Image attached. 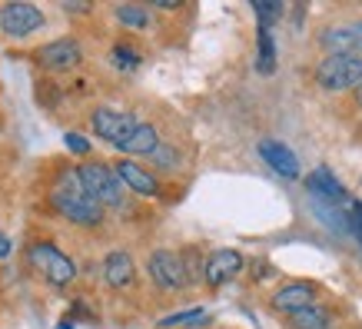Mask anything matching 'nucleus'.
Segmentation results:
<instances>
[{"label": "nucleus", "instance_id": "f257e3e1", "mask_svg": "<svg viewBox=\"0 0 362 329\" xmlns=\"http://www.w3.org/2000/svg\"><path fill=\"white\" fill-rule=\"evenodd\" d=\"M50 200H54L57 213L66 217L70 223H77V226H100V223H103V207H100L93 197H87V190L80 187V180L74 170L64 173V180L57 183Z\"/></svg>", "mask_w": 362, "mask_h": 329}, {"label": "nucleus", "instance_id": "f03ea898", "mask_svg": "<svg viewBox=\"0 0 362 329\" xmlns=\"http://www.w3.org/2000/svg\"><path fill=\"white\" fill-rule=\"evenodd\" d=\"M74 173L87 197H93L100 207H123V183L107 163H80Z\"/></svg>", "mask_w": 362, "mask_h": 329}, {"label": "nucleus", "instance_id": "7ed1b4c3", "mask_svg": "<svg viewBox=\"0 0 362 329\" xmlns=\"http://www.w3.org/2000/svg\"><path fill=\"white\" fill-rule=\"evenodd\" d=\"M316 83L329 93L352 90L362 83V57H322L316 67Z\"/></svg>", "mask_w": 362, "mask_h": 329}, {"label": "nucleus", "instance_id": "20e7f679", "mask_svg": "<svg viewBox=\"0 0 362 329\" xmlns=\"http://www.w3.org/2000/svg\"><path fill=\"white\" fill-rule=\"evenodd\" d=\"M30 263H33V270H40L54 286H66L74 276H77L74 260H70L66 253H60L57 246H50V243H33L30 246Z\"/></svg>", "mask_w": 362, "mask_h": 329}, {"label": "nucleus", "instance_id": "39448f33", "mask_svg": "<svg viewBox=\"0 0 362 329\" xmlns=\"http://www.w3.org/2000/svg\"><path fill=\"white\" fill-rule=\"evenodd\" d=\"M136 123L140 120H136L133 113H120V110H110V107H97L93 117H90V127L97 130L100 140L113 143L117 150H120L123 143H127V137L136 130Z\"/></svg>", "mask_w": 362, "mask_h": 329}, {"label": "nucleus", "instance_id": "423d86ee", "mask_svg": "<svg viewBox=\"0 0 362 329\" xmlns=\"http://www.w3.org/2000/svg\"><path fill=\"white\" fill-rule=\"evenodd\" d=\"M319 47L326 50V57H362V21L322 30Z\"/></svg>", "mask_w": 362, "mask_h": 329}, {"label": "nucleus", "instance_id": "0eeeda50", "mask_svg": "<svg viewBox=\"0 0 362 329\" xmlns=\"http://www.w3.org/2000/svg\"><path fill=\"white\" fill-rule=\"evenodd\" d=\"M44 27V13L33 4H4L0 7V30L7 37H30Z\"/></svg>", "mask_w": 362, "mask_h": 329}, {"label": "nucleus", "instance_id": "6e6552de", "mask_svg": "<svg viewBox=\"0 0 362 329\" xmlns=\"http://www.w3.org/2000/svg\"><path fill=\"white\" fill-rule=\"evenodd\" d=\"M150 276L166 293L187 289V273H183V263H180V253H173V250H156L150 256Z\"/></svg>", "mask_w": 362, "mask_h": 329}, {"label": "nucleus", "instance_id": "1a4fd4ad", "mask_svg": "<svg viewBox=\"0 0 362 329\" xmlns=\"http://www.w3.org/2000/svg\"><path fill=\"white\" fill-rule=\"evenodd\" d=\"M80 57H83V50H80L77 40L64 37V40H54V44L40 47L37 50V64L47 67V70H70V67L80 64Z\"/></svg>", "mask_w": 362, "mask_h": 329}, {"label": "nucleus", "instance_id": "9d476101", "mask_svg": "<svg viewBox=\"0 0 362 329\" xmlns=\"http://www.w3.org/2000/svg\"><path fill=\"white\" fill-rule=\"evenodd\" d=\"M243 270V256L236 250H216L213 256H206V263H203V279L209 286H223L226 279Z\"/></svg>", "mask_w": 362, "mask_h": 329}, {"label": "nucleus", "instance_id": "9b49d317", "mask_svg": "<svg viewBox=\"0 0 362 329\" xmlns=\"http://www.w3.org/2000/svg\"><path fill=\"white\" fill-rule=\"evenodd\" d=\"M313 299H316V286L313 283H289V286H283L273 299H269V306H273L276 313L293 316V313H299V309L313 306Z\"/></svg>", "mask_w": 362, "mask_h": 329}, {"label": "nucleus", "instance_id": "f8f14e48", "mask_svg": "<svg viewBox=\"0 0 362 329\" xmlns=\"http://www.w3.org/2000/svg\"><path fill=\"white\" fill-rule=\"evenodd\" d=\"M113 173L120 176L123 187H130L133 193H140V197H156V193H160V183H156V176L150 173V170L136 166L133 160H120Z\"/></svg>", "mask_w": 362, "mask_h": 329}, {"label": "nucleus", "instance_id": "ddd939ff", "mask_svg": "<svg viewBox=\"0 0 362 329\" xmlns=\"http://www.w3.org/2000/svg\"><path fill=\"white\" fill-rule=\"evenodd\" d=\"M259 156H263L266 163L273 166L279 176H286V180H296V176H299V160L293 156V150H289L286 143L263 140V143H259Z\"/></svg>", "mask_w": 362, "mask_h": 329}, {"label": "nucleus", "instance_id": "4468645a", "mask_svg": "<svg viewBox=\"0 0 362 329\" xmlns=\"http://www.w3.org/2000/svg\"><path fill=\"white\" fill-rule=\"evenodd\" d=\"M306 190L319 200V203H342V200H346L342 183L332 176V170H326V166H319V170H313V173L306 176Z\"/></svg>", "mask_w": 362, "mask_h": 329}, {"label": "nucleus", "instance_id": "2eb2a0df", "mask_svg": "<svg viewBox=\"0 0 362 329\" xmlns=\"http://www.w3.org/2000/svg\"><path fill=\"white\" fill-rule=\"evenodd\" d=\"M133 276H136V270H133V256L130 253H110L107 260H103V279L113 286V289H127V286L133 283Z\"/></svg>", "mask_w": 362, "mask_h": 329}, {"label": "nucleus", "instance_id": "dca6fc26", "mask_svg": "<svg viewBox=\"0 0 362 329\" xmlns=\"http://www.w3.org/2000/svg\"><path fill=\"white\" fill-rule=\"evenodd\" d=\"M160 146V137H156V127L153 123H136V130L127 137L120 150L123 154H133V156H150Z\"/></svg>", "mask_w": 362, "mask_h": 329}, {"label": "nucleus", "instance_id": "f3484780", "mask_svg": "<svg viewBox=\"0 0 362 329\" xmlns=\"http://www.w3.org/2000/svg\"><path fill=\"white\" fill-rule=\"evenodd\" d=\"M289 323H293V329H329L332 313L326 306H306L299 313H293Z\"/></svg>", "mask_w": 362, "mask_h": 329}, {"label": "nucleus", "instance_id": "a211bd4d", "mask_svg": "<svg viewBox=\"0 0 362 329\" xmlns=\"http://www.w3.org/2000/svg\"><path fill=\"white\" fill-rule=\"evenodd\" d=\"M117 21L123 27H130V30H146L150 27V11L143 4H120L117 7Z\"/></svg>", "mask_w": 362, "mask_h": 329}, {"label": "nucleus", "instance_id": "6ab92c4d", "mask_svg": "<svg viewBox=\"0 0 362 329\" xmlns=\"http://www.w3.org/2000/svg\"><path fill=\"white\" fill-rule=\"evenodd\" d=\"M209 313L206 309H183V313H173V316L160 319V329H176V326H206Z\"/></svg>", "mask_w": 362, "mask_h": 329}, {"label": "nucleus", "instance_id": "aec40b11", "mask_svg": "<svg viewBox=\"0 0 362 329\" xmlns=\"http://www.w3.org/2000/svg\"><path fill=\"white\" fill-rule=\"evenodd\" d=\"M252 13L259 17V27H263V30H269L273 23L283 21L286 7H283V4H263V0H256V4H252Z\"/></svg>", "mask_w": 362, "mask_h": 329}, {"label": "nucleus", "instance_id": "412c9836", "mask_svg": "<svg viewBox=\"0 0 362 329\" xmlns=\"http://www.w3.org/2000/svg\"><path fill=\"white\" fill-rule=\"evenodd\" d=\"M110 57H113V67H120V70H136V67L143 64V57L136 54V47H130V44H117Z\"/></svg>", "mask_w": 362, "mask_h": 329}, {"label": "nucleus", "instance_id": "4be33fe9", "mask_svg": "<svg viewBox=\"0 0 362 329\" xmlns=\"http://www.w3.org/2000/svg\"><path fill=\"white\" fill-rule=\"evenodd\" d=\"M180 263H183V273H187V286L197 283L199 276H203V260H199V250H197V246H189V250L180 253Z\"/></svg>", "mask_w": 362, "mask_h": 329}, {"label": "nucleus", "instance_id": "5701e85b", "mask_svg": "<svg viewBox=\"0 0 362 329\" xmlns=\"http://www.w3.org/2000/svg\"><path fill=\"white\" fill-rule=\"evenodd\" d=\"M273 57H276V44L273 37H269V30H263L259 27V74H273Z\"/></svg>", "mask_w": 362, "mask_h": 329}, {"label": "nucleus", "instance_id": "b1692460", "mask_svg": "<svg viewBox=\"0 0 362 329\" xmlns=\"http://www.w3.org/2000/svg\"><path fill=\"white\" fill-rule=\"evenodd\" d=\"M150 160H153L156 166H163V170H173V166H180V154H176L173 146H156L153 154H150Z\"/></svg>", "mask_w": 362, "mask_h": 329}, {"label": "nucleus", "instance_id": "393cba45", "mask_svg": "<svg viewBox=\"0 0 362 329\" xmlns=\"http://www.w3.org/2000/svg\"><path fill=\"white\" fill-rule=\"evenodd\" d=\"M64 143H66V150H70V154H77V156H87L90 154V140H87V137H80V133H66Z\"/></svg>", "mask_w": 362, "mask_h": 329}, {"label": "nucleus", "instance_id": "a878e982", "mask_svg": "<svg viewBox=\"0 0 362 329\" xmlns=\"http://www.w3.org/2000/svg\"><path fill=\"white\" fill-rule=\"evenodd\" d=\"M64 11H70V13H90V4H64Z\"/></svg>", "mask_w": 362, "mask_h": 329}, {"label": "nucleus", "instance_id": "bb28decb", "mask_svg": "<svg viewBox=\"0 0 362 329\" xmlns=\"http://www.w3.org/2000/svg\"><path fill=\"white\" fill-rule=\"evenodd\" d=\"M7 253H11V236H4V233H0V260H4Z\"/></svg>", "mask_w": 362, "mask_h": 329}, {"label": "nucleus", "instance_id": "cd10ccee", "mask_svg": "<svg viewBox=\"0 0 362 329\" xmlns=\"http://www.w3.org/2000/svg\"><path fill=\"white\" fill-rule=\"evenodd\" d=\"M359 103H362V83H359Z\"/></svg>", "mask_w": 362, "mask_h": 329}]
</instances>
